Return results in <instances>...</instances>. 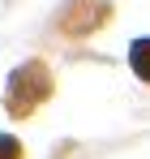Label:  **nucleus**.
I'll use <instances>...</instances> for the list:
<instances>
[{
  "label": "nucleus",
  "mask_w": 150,
  "mask_h": 159,
  "mask_svg": "<svg viewBox=\"0 0 150 159\" xmlns=\"http://www.w3.org/2000/svg\"><path fill=\"white\" fill-rule=\"evenodd\" d=\"M51 90V78L43 65H22V69H13V78H9V112H30V107H39L47 99Z\"/></svg>",
  "instance_id": "nucleus-1"
},
{
  "label": "nucleus",
  "mask_w": 150,
  "mask_h": 159,
  "mask_svg": "<svg viewBox=\"0 0 150 159\" xmlns=\"http://www.w3.org/2000/svg\"><path fill=\"white\" fill-rule=\"evenodd\" d=\"M129 69H133L142 82H150V34L146 39H133V48H129Z\"/></svg>",
  "instance_id": "nucleus-2"
},
{
  "label": "nucleus",
  "mask_w": 150,
  "mask_h": 159,
  "mask_svg": "<svg viewBox=\"0 0 150 159\" xmlns=\"http://www.w3.org/2000/svg\"><path fill=\"white\" fill-rule=\"evenodd\" d=\"M0 159H22V146H17V138L0 133Z\"/></svg>",
  "instance_id": "nucleus-3"
}]
</instances>
